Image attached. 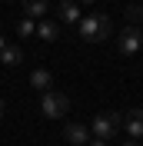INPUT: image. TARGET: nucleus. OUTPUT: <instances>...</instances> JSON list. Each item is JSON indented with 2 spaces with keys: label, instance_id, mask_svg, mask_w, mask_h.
<instances>
[{
  "label": "nucleus",
  "instance_id": "f257e3e1",
  "mask_svg": "<svg viewBox=\"0 0 143 146\" xmlns=\"http://www.w3.org/2000/svg\"><path fill=\"white\" fill-rule=\"evenodd\" d=\"M80 36L87 43H100V40H107L113 36V23H110L107 13H90V17L80 20Z\"/></svg>",
  "mask_w": 143,
  "mask_h": 146
},
{
  "label": "nucleus",
  "instance_id": "f03ea898",
  "mask_svg": "<svg viewBox=\"0 0 143 146\" xmlns=\"http://www.w3.org/2000/svg\"><path fill=\"white\" fill-rule=\"evenodd\" d=\"M120 126H123V113L107 110V113H97V116H93V136H97V139H107V143H110Z\"/></svg>",
  "mask_w": 143,
  "mask_h": 146
},
{
  "label": "nucleus",
  "instance_id": "7ed1b4c3",
  "mask_svg": "<svg viewBox=\"0 0 143 146\" xmlns=\"http://www.w3.org/2000/svg\"><path fill=\"white\" fill-rule=\"evenodd\" d=\"M40 110H43V116H50V119L67 116V110H70V100H67L60 90H47L43 96H40Z\"/></svg>",
  "mask_w": 143,
  "mask_h": 146
},
{
  "label": "nucleus",
  "instance_id": "20e7f679",
  "mask_svg": "<svg viewBox=\"0 0 143 146\" xmlns=\"http://www.w3.org/2000/svg\"><path fill=\"white\" fill-rule=\"evenodd\" d=\"M143 46V33L136 27H126V30H120V36H116V50H120V53H136V50H140Z\"/></svg>",
  "mask_w": 143,
  "mask_h": 146
},
{
  "label": "nucleus",
  "instance_id": "39448f33",
  "mask_svg": "<svg viewBox=\"0 0 143 146\" xmlns=\"http://www.w3.org/2000/svg\"><path fill=\"white\" fill-rule=\"evenodd\" d=\"M63 136L73 146H87L90 143V129L83 126V123H67V126H63Z\"/></svg>",
  "mask_w": 143,
  "mask_h": 146
},
{
  "label": "nucleus",
  "instance_id": "423d86ee",
  "mask_svg": "<svg viewBox=\"0 0 143 146\" xmlns=\"http://www.w3.org/2000/svg\"><path fill=\"white\" fill-rule=\"evenodd\" d=\"M123 126L130 129L133 139H143V110H130V113H123Z\"/></svg>",
  "mask_w": 143,
  "mask_h": 146
},
{
  "label": "nucleus",
  "instance_id": "0eeeda50",
  "mask_svg": "<svg viewBox=\"0 0 143 146\" xmlns=\"http://www.w3.org/2000/svg\"><path fill=\"white\" fill-rule=\"evenodd\" d=\"M57 13H60L63 23H80V3L77 0H60L57 3Z\"/></svg>",
  "mask_w": 143,
  "mask_h": 146
},
{
  "label": "nucleus",
  "instance_id": "6e6552de",
  "mask_svg": "<svg viewBox=\"0 0 143 146\" xmlns=\"http://www.w3.org/2000/svg\"><path fill=\"white\" fill-rule=\"evenodd\" d=\"M30 86H33V90H53V73L50 70H43V66H40V70H33L30 73Z\"/></svg>",
  "mask_w": 143,
  "mask_h": 146
},
{
  "label": "nucleus",
  "instance_id": "1a4fd4ad",
  "mask_svg": "<svg viewBox=\"0 0 143 146\" xmlns=\"http://www.w3.org/2000/svg\"><path fill=\"white\" fill-rule=\"evenodd\" d=\"M0 63H3V66L23 63V50H20V46H3V50H0Z\"/></svg>",
  "mask_w": 143,
  "mask_h": 146
},
{
  "label": "nucleus",
  "instance_id": "9d476101",
  "mask_svg": "<svg viewBox=\"0 0 143 146\" xmlns=\"http://www.w3.org/2000/svg\"><path fill=\"white\" fill-rule=\"evenodd\" d=\"M37 33H40V40H57L60 36V27H57L53 20H40L37 23Z\"/></svg>",
  "mask_w": 143,
  "mask_h": 146
},
{
  "label": "nucleus",
  "instance_id": "9b49d317",
  "mask_svg": "<svg viewBox=\"0 0 143 146\" xmlns=\"http://www.w3.org/2000/svg\"><path fill=\"white\" fill-rule=\"evenodd\" d=\"M23 10H27V17H43L50 10V3L47 0H23Z\"/></svg>",
  "mask_w": 143,
  "mask_h": 146
},
{
  "label": "nucleus",
  "instance_id": "f8f14e48",
  "mask_svg": "<svg viewBox=\"0 0 143 146\" xmlns=\"http://www.w3.org/2000/svg\"><path fill=\"white\" fill-rule=\"evenodd\" d=\"M126 23L140 30V23H143V7L140 3H130V7H126Z\"/></svg>",
  "mask_w": 143,
  "mask_h": 146
},
{
  "label": "nucleus",
  "instance_id": "ddd939ff",
  "mask_svg": "<svg viewBox=\"0 0 143 146\" xmlns=\"http://www.w3.org/2000/svg\"><path fill=\"white\" fill-rule=\"evenodd\" d=\"M17 33H20V36H30V33H37V23H33L30 17H23V20L17 23Z\"/></svg>",
  "mask_w": 143,
  "mask_h": 146
},
{
  "label": "nucleus",
  "instance_id": "4468645a",
  "mask_svg": "<svg viewBox=\"0 0 143 146\" xmlns=\"http://www.w3.org/2000/svg\"><path fill=\"white\" fill-rule=\"evenodd\" d=\"M87 146H110V143H107V139H97V136H93V139H90Z\"/></svg>",
  "mask_w": 143,
  "mask_h": 146
},
{
  "label": "nucleus",
  "instance_id": "2eb2a0df",
  "mask_svg": "<svg viewBox=\"0 0 143 146\" xmlns=\"http://www.w3.org/2000/svg\"><path fill=\"white\" fill-rule=\"evenodd\" d=\"M3 110H7V103H3V100H0V119H3Z\"/></svg>",
  "mask_w": 143,
  "mask_h": 146
},
{
  "label": "nucleus",
  "instance_id": "dca6fc26",
  "mask_svg": "<svg viewBox=\"0 0 143 146\" xmlns=\"http://www.w3.org/2000/svg\"><path fill=\"white\" fill-rule=\"evenodd\" d=\"M123 146H140V143H133V139H130V143H123Z\"/></svg>",
  "mask_w": 143,
  "mask_h": 146
},
{
  "label": "nucleus",
  "instance_id": "f3484780",
  "mask_svg": "<svg viewBox=\"0 0 143 146\" xmlns=\"http://www.w3.org/2000/svg\"><path fill=\"white\" fill-rule=\"evenodd\" d=\"M3 46H7V43H3V36H0V50H3Z\"/></svg>",
  "mask_w": 143,
  "mask_h": 146
},
{
  "label": "nucleus",
  "instance_id": "a211bd4d",
  "mask_svg": "<svg viewBox=\"0 0 143 146\" xmlns=\"http://www.w3.org/2000/svg\"><path fill=\"white\" fill-rule=\"evenodd\" d=\"M83 3H97V0H83Z\"/></svg>",
  "mask_w": 143,
  "mask_h": 146
},
{
  "label": "nucleus",
  "instance_id": "6ab92c4d",
  "mask_svg": "<svg viewBox=\"0 0 143 146\" xmlns=\"http://www.w3.org/2000/svg\"><path fill=\"white\" fill-rule=\"evenodd\" d=\"M140 33H143V30H140Z\"/></svg>",
  "mask_w": 143,
  "mask_h": 146
}]
</instances>
